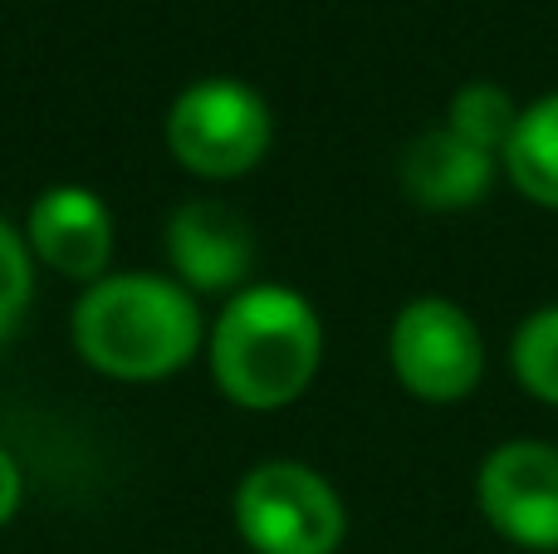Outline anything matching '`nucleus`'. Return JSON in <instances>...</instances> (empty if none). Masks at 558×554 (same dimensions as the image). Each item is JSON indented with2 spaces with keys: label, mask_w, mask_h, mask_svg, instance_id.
<instances>
[{
  "label": "nucleus",
  "mask_w": 558,
  "mask_h": 554,
  "mask_svg": "<svg viewBox=\"0 0 558 554\" xmlns=\"http://www.w3.org/2000/svg\"><path fill=\"white\" fill-rule=\"evenodd\" d=\"M392 373L422 402H461L485 378V339L456 300L426 294L402 304L387 334Z\"/></svg>",
  "instance_id": "nucleus-5"
},
{
  "label": "nucleus",
  "mask_w": 558,
  "mask_h": 554,
  "mask_svg": "<svg viewBox=\"0 0 558 554\" xmlns=\"http://www.w3.org/2000/svg\"><path fill=\"white\" fill-rule=\"evenodd\" d=\"M500 167L520 196H530L544 212H558V94L520 113V128H514Z\"/></svg>",
  "instance_id": "nucleus-10"
},
{
  "label": "nucleus",
  "mask_w": 558,
  "mask_h": 554,
  "mask_svg": "<svg viewBox=\"0 0 558 554\" xmlns=\"http://www.w3.org/2000/svg\"><path fill=\"white\" fill-rule=\"evenodd\" d=\"M29 290H35V265H29V245L15 226L0 216V344L15 334L20 314L29 310Z\"/></svg>",
  "instance_id": "nucleus-13"
},
{
  "label": "nucleus",
  "mask_w": 558,
  "mask_h": 554,
  "mask_svg": "<svg viewBox=\"0 0 558 554\" xmlns=\"http://www.w3.org/2000/svg\"><path fill=\"white\" fill-rule=\"evenodd\" d=\"M20 496H25V477H20L15 457L0 447V526H5V520L20 510Z\"/></svg>",
  "instance_id": "nucleus-14"
},
{
  "label": "nucleus",
  "mask_w": 558,
  "mask_h": 554,
  "mask_svg": "<svg viewBox=\"0 0 558 554\" xmlns=\"http://www.w3.org/2000/svg\"><path fill=\"white\" fill-rule=\"evenodd\" d=\"M324 359V324L314 304L284 285H251L211 329V373L231 402L275 412L304 398Z\"/></svg>",
  "instance_id": "nucleus-1"
},
{
  "label": "nucleus",
  "mask_w": 558,
  "mask_h": 554,
  "mask_svg": "<svg viewBox=\"0 0 558 554\" xmlns=\"http://www.w3.org/2000/svg\"><path fill=\"white\" fill-rule=\"evenodd\" d=\"M520 113H524V108L514 104V98L505 94L500 84H490V79H475V84H465L461 94L451 98L446 128H451L456 137H465L471 147H481V153L505 157L514 128H520Z\"/></svg>",
  "instance_id": "nucleus-11"
},
{
  "label": "nucleus",
  "mask_w": 558,
  "mask_h": 554,
  "mask_svg": "<svg viewBox=\"0 0 558 554\" xmlns=\"http://www.w3.org/2000/svg\"><path fill=\"white\" fill-rule=\"evenodd\" d=\"M495 162H500V157L471 147L465 137H456L451 128H432V133L407 143L402 186L426 212H465V206H475L490 192Z\"/></svg>",
  "instance_id": "nucleus-9"
},
{
  "label": "nucleus",
  "mask_w": 558,
  "mask_h": 554,
  "mask_svg": "<svg viewBox=\"0 0 558 554\" xmlns=\"http://www.w3.org/2000/svg\"><path fill=\"white\" fill-rule=\"evenodd\" d=\"M167 255L186 290H235L255 265V231L226 202H186L167 221Z\"/></svg>",
  "instance_id": "nucleus-8"
},
{
  "label": "nucleus",
  "mask_w": 558,
  "mask_h": 554,
  "mask_svg": "<svg viewBox=\"0 0 558 554\" xmlns=\"http://www.w3.org/2000/svg\"><path fill=\"white\" fill-rule=\"evenodd\" d=\"M235 530L255 554H333L343 545V501L304 461H260L235 486Z\"/></svg>",
  "instance_id": "nucleus-3"
},
{
  "label": "nucleus",
  "mask_w": 558,
  "mask_h": 554,
  "mask_svg": "<svg viewBox=\"0 0 558 554\" xmlns=\"http://www.w3.org/2000/svg\"><path fill=\"white\" fill-rule=\"evenodd\" d=\"M25 245L54 275L94 285L113 261V212L88 186H49L25 216Z\"/></svg>",
  "instance_id": "nucleus-7"
},
{
  "label": "nucleus",
  "mask_w": 558,
  "mask_h": 554,
  "mask_svg": "<svg viewBox=\"0 0 558 554\" xmlns=\"http://www.w3.org/2000/svg\"><path fill=\"white\" fill-rule=\"evenodd\" d=\"M475 506L500 540L534 554L558 550V447L505 442L481 461Z\"/></svg>",
  "instance_id": "nucleus-6"
},
{
  "label": "nucleus",
  "mask_w": 558,
  "mask_h": 554,
  "mask_svg": "<svg viewBox=\"0 0 558 554\" xmlns=\"http://www.w3.org/2000/svg\"><path fill=\"white\" fill-rule=\"evenodd\" d=\"M275 118L270 104L241 79H202L177 94L167 113V147L196 177H245L270 153Z\"/></svg>",
  "instance_id": "nucleus-4"
},
{
  "label": "nucleus",
  "mask_w": 558,
  "mask_h": 554,
  "mask_svg": "<svg viewBox=\"0 0 558 554\" xmlns=\"http://www.w3.org/2000/svg\"><path fill=\"white\" fill-rule=\"evenodd\" d=\"M74 344L88 369L118 383H153L192 363L202 314L186 285L162 275H104L74 310Z\"/></svg>",
  "instance_id": "nucleus-2"
},
{
  "label": "nucleus",
  "mask_w": 558,
  "mask_h": 554,
  "mask_svg": "<svg viewBox=\"0 0 558 554\" xmlns=\"http://www.w3.org/2000/svg\"><path fill=\"white\" fill-rule=\"evenodd\" d=\"M510 363H514V378L524 383V393H534L539 402L558 408V304L534 310L514 329Z\"/></svg>",
  "instance_id": "nucleus-12"
}]
</instances>
